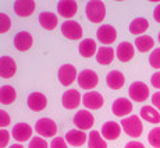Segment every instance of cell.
Returning a JSON list of instances; mask_svg holds the SVG:
<instances>
[{
	"label": "cell",
	"instance_id": "6",
	"mask_svg": "<svg viewBox=\"0 0 160 148\" xmlns=\"http://www.w3.org/2000/svg\"><path fill=\"white\" fill-rule=\"evenodd\" d=\"M35 130L42 137H53L57 133V124L54 123V120H52L49 118H43L36 122Z\"/></svg>",
	"mask_w": 160,
	"mask_h": 148
},
{
	"label": "cell",
	"instance_id": "2",
	"mask_svg": "<svg viewBox=\"0 0 160 148\" xmlns=\"http://www.w3.org/2000/svg\"><path fill=\"white\" fill-rule=\"evenodd\" d=\"M121 127L125 131V134L130 135V137H141L143 131V124L141 122L139 116L137 115H131L128 118H124L121 120Z\"/></svg>",
	"mask_w": 160,
	"mask_h": 148
},
{
	"label": "cell",
	"instance_id": "13",
	"mask_svg": "<svg viewBox=\"0 0 160 148\" xmlns=\"http://www.w3.org/2000/svg\"><path fill=\"white\" fill-rule=\"evenodd\" d=\"M11 135L15 141L18 143H24V141H28L32 135V127L27 123H17L11 130Z\"/></svg>",
	"mask_w": 160,
	"mask_h": 148
},
{
	"label": "cell",
	"instance_id": "33",
	"mask_svg": "<svg viewBox=\"0 0 160 148\" xmlns=\"http://www.w3.org/2000/svg\"><path fill=\"white\" fill-rule=\"evenodd\" d=\"M149 64L153 69H160V48H156L149 55Z\"/></svg>",
	"mask_w": 160,
	"mask_h": 148
},
{
	"label": "cell",
	"instance_id": "14",
	"mask_svg": "<svg viewBox=\"0 0 160 148\" xmlns=\"http://www.w3.org/2000/svg\"><path fill=\"white\" fill-rule=\"evenodd\" d=\"M32 44H33V38L28 31H20V32L14 36V46H15V49L20 52L29 50Z\"/></svg>",
	"mask_w": 160,
	"mask_h": 148
},
{
	"label": "cell",
	"instance_id": "39",
	"mask_svg": "<svg viewBox=\"0 0 160 148\" xmlns=\"http://www.w3.org/2000/svg\"><path fill=\"white\" fill-rule=\"evenodd\" d=\"M152 103H153V106L156 108V109L160 112V91L159 92H156V94H153V97H152Z\"/></svg>",
	"mask_w": 160,
	"mask_h": 148
},
{
	"label": "cell",
	"instance_id": "42",
	"mask_svg": "<svg viewBox=\"0 0 160 148\" xmlns=\"http://www.w3.org/2000/svg\"><path fill=\"white\" fill-rule=\"evenodd\" d=\"M8 148H24V147L21 145V144H14V145H10Z\"/></svg>",
	"mask_w": 160,
	"mask_h": 148
},
{
	"label": "cell",
	"instance_id": "21",
	"mask_svg": "<svg viewBox=\"0 0 160 148\" xmlns=\"http://www.w3.org/2000/svg\"><path fill=\"white\" fill-rule=\"evenodd\" d=\"M124 82H125L124 74H122L121 71H118V70H113V71H110L106 76V84H107V87L112 88V89L122 88Z\"/></svg>",
	"mask_w": 160,
	"mask_h": 148
},
{
	"label": "cell",
	"instance_id": "15",
	"mask_svg": "<svg viewBox=\"0 0 160 148\" xmlns=\"http://www.w3.org/2000/svg\"><path fill=\"white\" fill-rule=\"evenodd\" d=\"M112 110L116 116L118 118H124V116L130 115L132 112V102L127 98H117V99L113 102Z\"/></svg>",
	"mask_w": 160,
	"mask_h": 148
},
{
	"label": "cell",
	"instance_id": "11",
	"mask_svg": "<svg viewBox=\"0 0 160 148\" xmlns=\"http://www.w3.org/2000/svg\"><path fill=\"white\" fill-rule=\"evenodd\" d=\"M17 73V64L13 57L2 56L0 57V77L2 78H11Z\"/></svg>",
	"mask_w": 160,
	"mask_h": 148
},
{
	"label": "cell",
	"instance_id": "38",
	"mask_svg": "<svg viewBox=\"0 0 160 148\" xmlns=\"http://www.w3.org/2000/svg\"><path fill=\"white\" fill-rule=\"evenodd\" d=\"M150 84H152L155 88L160 89V71L155 73V74L152 76V78H150Z\"/></svg>",
	"mask_w": 160,
	"mask_h": 148
},
{
	"label": "cell",
	"instance_id": "7",
	"mask_svg": "<svg viewBox=\"0 0 160 148\" xmlns=\"http://www.w3.org/2000/svg\"><path fill=\"white\" fill-rule=\"evenodd\" d=\"M57 77H58V81H60L61 85L68 87V85H71L72 82L75 81V78H78V76H77V69L72 64H63V66L58 69Z\"/></svg>",
	"mask_w": 160,
	"mask_h": 148
},
{
	"label": "cell",
	"instance_id": "5",
	"mask_svg": "<svg viewBox=\"0 0 160 148\" xmlns=\"http://www.w3.org/2000/svg\"><path fill=\"white\" fill-rule=\"evenodd\" d=\"M78 85L84 89H93L99 84V77L98 74L93 71V70H82L81 73L78 74Z\"/></svg>",
	"mask_w": 160,
	"mask_h": 148
},
{
	"label": "cell",
	"instance_id": "22",
	"mask_svg": "<svg viewBox=\"0 0 160 148\" xmlns=\"http://www.w3.org/2000/svg\"><path fill=\"white\" fill-rule=\"evenodd\" d=\"M66 141L70 144V145L81 147L87 143V134H85L82 130H75V129H74V130L67 131Z\"/></svg>",
	"mask_w": 160,
	"mask_h": 148
},
{
	"label": "cell",
	"instance_id": "43",
	"mask_svg": "<svg viewBox=\"0 0 160 148\" xmlns=\"http://www.w3.org/2000/svg\"><path fill=\"white\" fill-rule=\"evenodd\" d=\"M159 42H160V32H159Z\"/></svg>",
	"mask_w": 160,
	"mask_h": 148
},
{
	"label": "cell",
	"instance_id": "41",
	"mask_svg": "<svg viewBox=\"0 0 160 148\" xmlns=\"http://www.w3.org/2000/svg\"><path fill=\"white\" fill-rule=\"evenodd\" d=\"M153 18L156 20V23H159V24H160V4L156 6L155 11H153Z\"/></svg>",
	"mask_w": 160,
	"mask_h": 148
},
{
	"label": "cell",
	"instance_id": "29",
	"mask_svg": "<svg viewBox=\"0 0 160 148\" xmlns=\"http://www.w3.org/2000/svg\"><path fill=\"white\" fill-rule=\"evenodd\" d=\"M135 46H137V49L139 52L145 53V52H149L150 49H153V46H155V41H153L152 36L142 35V36H138V38L135 39Z\"/></svg>",
	"mask_w": 160,
	"mask_h": 148
},
{
	"label": "cell",
	"instance_id": "9",
	"mask_svg": "<svg viewBox=\"0 0 160 148\" xmlns=\"http://www.w3.org/2000/svg\"><path fill=\"white\" fill-rule=\"evenodd\" d=\"M96 36H98V41L99 42H102L104 45H110L117 39V31L114 27L103 24V25H100L99 28H98Z\"/></svg>",
	"mask_w": 160,
	"mask_h": 148
},
{
	"label": "cell",
	"instance_id": "17",
	"mask_svg": "<svg viewBox=\"0 0 160 148\" xmlns=\"http://www.w3.org/2000/svg\"><path fill=\"white\" fill-rule=\"evenodd\" d=\"M28 108L33 112H41L46 108L48 105V99L42 92H32L28 97Z\"/></svg>",
	"mask_w": 160,
	"mask_h": 148
},
{
	"label": "cell",
	"instance_id": "12",
	"mask_svg": "<svg viewBox=\"0 0 160 148\" xmlns=\"http://www.w3.org/2000/svg\"><path fill=\"white\" fill-rule=\"evenodd\" d=\"M103 97L102 94L96 91H89L82 97V103L85 109H100L103 106Z\"/></svg>",
	"mask_w": 160,
	"mask_h": 148
},
{
	"label": "cell",
	"instance_id": "32",
	"mask_svg": "<svg viewBox=\"0 0 160 148\" xmlns=\"http://www.w3.org/2000/svg\"><path fill=\"white\" fill-rule=\"evenodd\" d=\"M11 28V20L7 14L0 13V34L8 32Z\"/></svg>",
	"mask_w": 160,
	"mask_h": 148
},
{
	"label": "cell",
	"instance_id": "3",
	"mask_svg": "<svg viewBox=\"0 0 160 148\" xmlns=\"http://www.w3.org/2000/svg\"><path fill=\"white\" fill-rule=\"evenodd\" d=\"M128 94H130V98L134 102H145L149 98V88L145 82L135 81L128 88Z\"/></svg>",
	"mask_w": 160,
	"mask_h": 148
},
{
	"label": "cell",
	"instance_id": "36",
	"mask_svg": "<svg viewBox=\"0 0 160 148\" xmlns=\"http://www.w3.org/2000/svg\"><path fill=\"white\" fill-rule=\"evenodd\" d=\"M50 148H68V147H67V141L63 137H54L53 141L50 143Z\"/></svg>",
	"mask_w": 160,
	"mask_h": 148
},
{
	"label": "cell",
	"instance_id": "19",
	"mask_svg": "<svg viewBox=\"0 0 160 148\" xmlns=\"http://www.w3.org/2000/svg\"><path fill=\"white\" fill-rule=\"evenodd\" d=\"M134 53H135V49L131 42H121V44L117 46V50H116L117 59L120 61H122V63L130 61L134 57Z\"/></svg>",
	"mask_w": 160,
	"mask_h": 148
},
{
	"label": "cell",
	"instance_id": "24",
	"mask_svg": "<svg viewBox=\"0 0 160 148\" xmlns=\"http://www.w3.org/2000/svg\"><path fill=\"white\" fill-rule=\"evenodd\" d=\"M38 20H39V24H41V25L45 29H48V31L54 29L57 27V24H58L57 15L50 13V11H43V13H41Z\"/></svg>",
	"mask_w": 160,
	"mask_h": 148
},
{
	"label": "cell",
	"instance_id": "27",
	"mask_svg": "<svg viewBox=\"0 0 160 148\" xmlns=\"http://www.w3.org/2000/svg\"><path fill=\"white\" fill-rule=\"evenodd\" d=\"M141 118L149 123H153V124L160 123V113L153 106H143L141 109Z\"/></svg>",
	"mask_w": 160,
	"mask_h": 148
},
{
	"label": "cell",
	"instance_id": "40",
	"mask_svg": "<svg viewBox=\"0 0 160 148\" xmlns=\"http://www.w3.org/2000/svg\"><path fill=\"white\" fill-rule=\"evenodd\" d=\"M124 148H145V145L142 143H139V141H131V143L125 144Z\"/></svg>",
	"mask_w": 160,
	"mask_h": 148
},
{
	"label": "cell",
	"instance_id": "25",
	"mask_svg": "<svg viewBox=\"0 0 160 148\" xmlns=\"http://www.w3.org/2000/svg\"><path fill=\"white\" fill-rule=\"evenodd\" d=\"M114 59V50L110 46H102V48L98 49L96 53V60L99 64H103V66H107L110 64Z\"/></svg>",
	"mask_w": 160,
	"mask_h": 148
},
{
	"label": "cell",
	"instance_id": "23",
	"mask_svg": "<svg viewBox=\"0 0 160 148\" xmlns=\"http://www.w3.org/2000/svg\"><path fill=\"white\" fill-rule=\"evenodd\" d=\"M78 50L82 57H87V59L88 57H92L96 53V42H95V39H92V38L82 39L81 44L78 46Z\"/></svg>",
	"mask_w": 160,
	"mask_h": 148
},
{
	"label": "cell",
	"instance_id": "4",
	"mask_svg": "<svg viewBox=\"0 0 160 148\" xmlns=\"http://www.w3.org/2000/svg\"><path fill=\"white\" fill-rule=\"evenodd\" d=\"M61 34L70 41H77L82 38V27L77 21L67 20L61 24Z\"/></svg>",
	"mask_w": 160,
	"mask_h": 148
},
{
	"label": "cell",
	"instance_id": "16",
	"mask_svg": "<svg viewBox=\"0 0 160 148\" xmlns=\"http://www.w3.org/2000/svg\"><path fill=\"white\" fill-rule=\"evenodd\" d=\"M36 4L33 0H17L14 2V13L20 17H29L32 15Z\"/></svg>",
	"mask_w": 160,
	"mask_h": 148
},
{
	"label": "cell",
	"instance_id": "37",
	"mask_svg": "<svg viewBox=\"0 0 160 148\" xmlns=\"http://www.w3.org/2000/svg\"><path fill=\"white\" fill-rule=\"evenodd\" d=\"M10 122H11L10 115H8L6 110H2V109H0V129H3V127H6V126H8V124H10Z\"/></svg>",
	"mask_w": 160,
	"mask_h": 148
},
{
	"label": "cell",
	"instance_id": "18",
	"mask_svg": "<svg viewBox=\"0 0 160 148\" xmlns=\"http://www.w3.org/2000/svg\"><path fill=\"white\" fill-rule=\"evenodd\" d=\"M78 10V4L74 0H61L57 4V13L64 18H71Z\"/></svg>",
	"mask_w": 160,
	"mask_h": 148
},
{
	"label": "cell",
	"instance_id": "30",
	"mask_svg": "<svg viewBox=\"0 0 160 148\" xmlns=\"http://www.w3.org/2000/svg\"><path fill=\"white\" fill-rule=\"evenodd\" d=\"M88 148H107L106 141L103 140L102 134L99 131L93 130L88 135Z\"/></svg>",
	"mask_w": 160,
	"mask_h": 148
},
{
	"label": "cell",
	"instance_id": "31",
	"mask_svg": "<svg viewBox=\"0 0 160 148\" xmlns=\"http://www.w3.org/2000/svg\"><path fill=\"white\" fill-rule=\"evenodd\" d=\"M148 141L152 147L160 148V127H155L148 134Z\"/></svg>",
	"mask_w": 160,
	"mask_h": 148
},
{
	"label": "cell",
	"instance_id": "1",
	"mask_svg": "<svg viewBox=\"0 0 160 148\" xmlns=\"http://www.w3.org/2000/svg\"><path fill=\"white\" fill-rule=\"evenodd\" d=\"M85 14L87 18L91 23L99 24L102 23L106 17V6L103 2L100 0H92V2L87 3V7H85Z\"/></svg>",
	"mask_w": 160,
	"mask_h": 148
},
{
	"label": "cell",
	"instance_id": "28",
	"mask_svg": "<svg viewBox=\"0 0 160 148\" xmlns=\"http://www.w3.org/2000/svg\"><path fill=\"white\" fill-rule=\"evenodd\" d=\"M148 28H149V23H148L146 18H142V17L135 18L130 24V32L134 34V35H141V34H143Z\"/></svg>",
	"mask_w": 160,
	"mask_h": 148
},
{
	"label": "cell",
	"instance_id": "20",
	"mask_svg": "<svg viewBox=\"0 0 160 148\" xmlns=\"http://www.w3.org/2000/svg\"><path fill=\"white\" fill-rule=\"evenodd\" d=\"M106 140H117V138L120 137V134H121V127H120L118 123L116 122H106L102 126V133Z\"/></svg>",
	"mask_w": 160,
	"mask_h": 148
},
{
	"label": "cell",
	"instance_id": "8",
	"mask_svg": "<svg viewBox=\"0 0 160 148\" xmlns=\"http://www.w3.org/2000/svg\"><path fill=\"white\" fill-rule=\"evenodd\" d=\"M95 123V119L92 116V113L87 109H82V110H78L74 116V124L78 127V130H89L92 129Z\"/></svg>",
	"mask_w": 160,
	"mask_h": 148
},
{
	"label": "cell",
	"instance_id": "26",
	"mask_svg": "<svg viewBox=\"0 0 160 148\" xmlns=\"http://www.w3.org/2000/svg\"><path fill=\"white\" fill-rule=\"evenodd\" d=\"M17 98V92L11 85H3L0 87V103L10 105L13 103Z\"/></svg>",
	"mask_w": 160,
	"mask_h": 148
},
{
	"label": "cell",
	"instance_id": "34",
	"mask_svg": "<svg viewBox=\"0 0 160 148\" xmlns=\"http://www.w3.org/2000/svg\"><path fill=\"white\" fill-rule=\"evenodd\" d=\"M28 148H49V145L42 137H33L31 140Z\"/></svg>",
	"mask_w": 160,
	"mask_h": 148
},
{
	"label": "cell",
	"instance_id": "35",
	"mask_svg": "<svg viewBox=\"0 0 160 148\" xmlns=\"http://www.w3.org/2000/svg\"><path fill=\"white\" fill-rule=\"evenodd\" d=\"M10 133L4 129H0V148H4L8 145V141H10Z\"/></svg>",
	"mask_w": 160,
	"mask_h": 148
},
{
	"label": "cell",
	"instance_id": "10",
	"mask_svg": "<svg viewBox=\"0 0 160 148\" xmlns=\"http://www.w3.org/2000/svg\"><path fill=\"white\" fill-rule=\"evenodd\" d=\"M81 102H82V97L79 94V91H75V89H68L61 97V103H63V106L66 109H75V108L79 106Z\"/></svg>",
	"mask_w": 160,
	"mask_h": 148
}]
</instances>
